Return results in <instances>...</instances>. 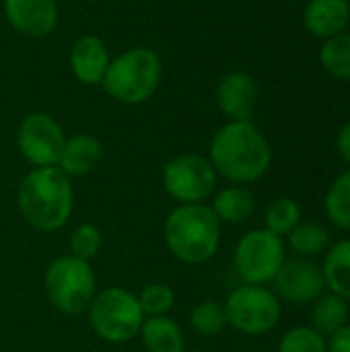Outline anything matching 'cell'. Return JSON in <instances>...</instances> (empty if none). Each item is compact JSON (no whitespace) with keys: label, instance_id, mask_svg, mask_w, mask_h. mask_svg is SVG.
Instances as JSON below:
<instances>
[{"label":"cell","instance_id":"obj_32","mask_svg":"<svg viewBox=\"0 0 350 352\" xmlns=\"http://www.w3.org/2000/svg\"><path fill=\"white\" fill-rule=\"evenodd\" d=\"M252 352H262V351H252Z\"/></svg>","mask_w":350,"mask_h":352},{"label":"cell","instance_id":"obj_2","mask_svg":"<svg viewBox=\"0 0 350 352\" xmlns=\"http://www.w3.org/2000/svg\"><path fill=\"white\" fill-rule=\"evenodd\" d=\"M17 208L23 221L39 233L64 229L74 210L72 179L54 167H33L19 184Z\"/></svg>","mask_w":350,"mask_h":352},{"label":"cell","instance_id":"obj_8","mask_svg":"<svg viewBox=\"0 0 350 352\" xmlns=\"http://www.w3.org/2000/svg\"><path fill=\"white\" fill-rule=\"evenodd\" d=\"M285 260V239L264 227L243 233L233 252V268L243 285H270Z\"/></svg>","mask_w":350,"mask_h":352},{"label":"cell","instance_id":"obj_16","mask_svg":"<svg viewBox=\"0 0 350 352\" xmlns=\"http://www.w3.org/2000/svg\"><path fill=\"white\" fill-rule=\"evenodd\" d=\"M350 0H309L303 8V27L318 39H328L347 31Z\"/></svg>","mask_w":350,"mask_h":352},{"label":"cell","instance_id":"obj_18","mask_svg":"<svg viewBox=\"0 0 350 352\" xmlns=\"http://www.w3.org/2000/svg\"><path fill=\"white\" fill-rule=\"evenodd\" d=\"M138 338L146 352H186L184 330L169 316L144 318Z\"/></svg>","mask_w":350,"mask_h":352},{"label":"cell","instance_id":"obj_7","mask_svg":"<svg viewBox=\"0 0 350 352\" xmlns=\"http://www.w3.org/2000/svg\"><path fill=\"white\" fill-rule=\"evenodd\" d=\"M227 324L243 336H264L272 332L281 318L283 305L272 289L262 285H241L223 301Z\"/></svg>","mask_w":350,"mask_h":352},{"label":"cell","instance_id":"obj_26","mask_svg":"<svg viewBox=\"0 0 350 352\" xmlns=\"http://www.w3.org/2000/svg\"><path fill=\"white\" fill-rule=\"evenodd\" d=\"M103 248V231L95 223H78L68 235V252L85 262L95 260Z\"/></svg>","mask_w":350,"mask_h":352},{"label":"cell","instance_id":"obj_17","mask_svg":"<svg viewBox=\"0 0 350 352\" xmlns=\"http://www.w3.org/2000/svg\"><path fill=\"white\" fill-rule=\"evenodd\" d=\"M208 206L212 208L221 225H245L256 214L258 202L248 186L229 184L212 194Z\"/></svg>","mask_w":350,"mask_h":352},{"label":"cell","instance_id":"obj_15","mask_svg":"<svg viewBox=\"0 0 350 352\" xmlns=\"http://www.w3.org/2000/svg\"><path fill=\"white\" fill-rule=\"evenodd\" d=\"M103 159V144L95 134L89 132H76L72 136H66V142L62 146L58 169L72 177H80L91 173Z\"/></svg>","mask_w":350,"mask_h":352},{"label":"cell","instance_id":"obj_21","mask_svg":"<svg viewBox=\"0 0 350 352\" xmlns=\"http://www.w3.org/2000/svg\"><path fill=\"white\" fill-rule=\"evenodd\" d=\"M285 239L293 254L299 258H316L324 254L332 243L330 231L316 221H301Z\"/></svg>","mask_w":350,"mask_h":352},{"label":"cell","instance_id":"obj_28","mask_svg":"<svg viewBox=\"0 0 350 352\" xmlns=\"http://www.w3.org/2000/svg\"><path fill=\"white\" fill-rule=\"evenodd\" d=\"M278 352H328V346L326 338L311 326H295L283 334Z\"/></svg>","mask_w":350,"mask_h":352},{"label":"cell","instance_id":"obj_5","mask_svg":"<svg viewBox=\"0 0 350 352\" xmlns=\"http://www.w3.org/2000/svg\"><path fill=\"white\" fill-rule=\"evenodd\" d=\"M97 291V276L91 262L70 254L52 260L43 272V293L50 305L64 316L87 314Z\"/></svg>","mask_w":350,"mask_h":352},{"label":"cell","instance_id":"obj_29","mask_svg":"<svg viewBox=\"0 0 350 352\" xmlns=\"http://www.w3.org/2000/svg\"><path fill=\"white\" fill-rule=\"evenodd\" d=\"M328 352H350V322L326 338Z\"/></svg>","mask_w":350,"mask_h":352},{"label":"cell","instance_id":"obj_24","mask_svg":"<svg viewBox=\"0 0 350 352\" xmlns=\"http://www.w3.org/2000/svg\"><path fill=\"white\" fill-rule=\"evenodd\" d=\"M320 64L330 76L350 80V31L324 39L320 47Z\"/></svg>","mask_w":350,"mask_h":352},{"label":"cell","instance_id":"obj_19","mask_svg":"<svg viewBox=\"0 0 350 352\" xmlns=\"http://www.w3.org/2000/svg\"><path fill=\"white\" fill-rule=\"evenodd\" d=\"M326 280V291L350 303V239L330 243L320 264Z\"/></svg>","mask_w":350,"mask_h":352},{"label":"cell","instance_id":"obj_11","mask_svg":"<svg viewBox=\"0 0 350 352\" xmlns=\"http://www.w3.org/2000/svg\"><path fill=\"white\" fill-rule=\"evenodd\" d=\"M274 295L281 301L293 305H314L326 293V280L322 266L314 258H291L285 260L283 268L270 283Z\"/></svg>","mask_w":350,"mask_h":352},{"label":"cell","instance_id":"obj_12","mask_svg":"<svg viewBox=\"0 0 350 352\" xmlns=\"http://www.w3.org/2000/svg\"><path fill=\"white\" fill-rule=\"evenodd\" d=\"M260 89L256 78L245 70H229L215 89V101L227 122H252L258 107Z\"/></svg>","mask_w":350,"mask_h":352},{"label":"cell","instance_id":"obj_23","mask_svg":"<svg viewBox=\"0 0 350 352\" xmlns=\"http://www.w3.org/2000/svg\"><path fill=\"white\" fill-rule=\"evenodd\" d=\"M188 324L192 328L194 334L204 336V338H212L225 332L227 324V314H225V305L223 301H215V299H204L200 303H196L190 309L188 316Z\"/></svg>","mask_w":350,"mask_h":352},{"label":"cell","instance_id":"obj_14","mask_svg":"<svg viewBox=\"0 0 350 352\" xmlns=\"http://www.w3.org/2000/svg\"><path fill=\"white\" fill-rule=\"evenodd\" d=\"M109 50L105 41L95 35V33H85L80 35L68 54V66L72 76L85 85V87H97L101 85L105 70L109 66Z\"/></svg>","mask_w":350,"mask_h":352},{"label":"cell","instance_id":"obj_3","mask_svg":"<svg viewBox=\"0 0 350 352\" xmlns=\"http://www.w3.org/2000/svg\"><path fill=\"white\" fill-rule=\"evenodd\" d=\"M221 227L208 204H177L163 223V241L177 262L202 266L221 248Z\"/></svg>","mask_w":350,"mask_h":352},{"label":"cell","instance_id":"obj_22","mask_svg":"<svg viewBox=\"0 0 350 352\" xmlns=\"http://www.w3.org/2000/svg\"><path fill=\"white\" fill-rule=\"evenodd\" d=\"M324 210L334 227L350 233V167L330 184L324 196Z\"/></svg>","mask_w":350,"mask_h":352},{"label":"cell","instance_id":"obj_31","mask_svg":"<svg viewBox=\"0 0 350 352\" xmlns=\"http://www.w3.org/2000/svg\"><path fill=\"white\" fill-rule=\"evenodd\" d=\"M196 352H210V351H196Z\"/></svg>","mask_w":350,"mask_h":352},{"label":"cell","instance_id":"obj_10","mask_svg":"<svg viewBox=\"0 0 350 352\" xmlns=\"http://www.w3.org/2000/svg\"><path fill=\"white\" fill-rule=\"evenodd\" d=\"M66 142L64 128L60 122L45 113H27L17 128V146L23 159L31 167H54L58 165L62 146Z\"/></svg>","mask_w":350,"mask_h":352},{"label":"cell","instance_id":"obj_25","mask_svg":"<svg viewBox=\"0 0 350 352\" xmlns=\"http://www.w3.org/2000/svg\"><path fill=\"white\" fill-rule=\"evenodd\" d=\"M303 221L301 214V206L297 200L293 198H276L266 206L264 212V229H268L270 233L278 235V237H287L299 223Z\"/></svg>","mask_w":350,"mask_h":352},{"label":"cell","instance_id":"obj_13","mask_svg":"<svg viewBox=\"0 0 350 352\" xmlns=\"http://www.w3.org/2000/svg\"><path fill=\"white\" fill-rule=\"evenodd\" d=\"M6 23L25 37L41 39L56 31L60 8L56 0H2Z\"/></svg>","mask_w":350,"mask_h":352},{"label":"cell","instance_id":"obj_27","mask_svg":"<svg viewBox=\"0 0 350 352\" xmlns=\"http://www.w3.org/2000/svg\"><path fill=\"white\" fill-rule=\"evenodd\" d=\"M140 309L144 318H157V316H169L175 307V291L165 283H151L146 285L138 295Z\"/></svg>","mask_w":350,"mask_h":352},{"label":"cell","instance_id":"obj_6","mask_svg":"<svg viewBox=\"0 0 350 352\" xmlns=\"http://www.w3.org/2000/svg\"><path fill=\"white\" fill-rule=\"evenodd\" d=\"M93 334L107 344H126L138 338L144 314L138 297L124 287L99 289L87 309Z\"/></svg>","mask_w":350,"mask_h":352},{"label":"cell","instance_id":"obj_30","mask_svg":"<svg viewBox=\"0 0 350 352\" xmlns=\"http://www.w3.org/2000/svg\"><path fill=\"white\" fill-rule=\"evenodd\" d=\"M336 151L340 159L350 167V122H347L336 134Z\"/></svg>","mask_w":350,"mask_h":352},{"label":"cell","instance_id":"obj_4","mask_svg":"<svg viewBox=\"0 0 350 352\" xmlns=\"http://www.w3.org/2000/svg\"><path fill=\"white\" fill-rule=\"evenodd\" d=\"M161 78V56L146 45H136L109 60L101 87L118 103L140 105L157 93Z\"/></svg>","mask_w":350,"mask_h":352},{"label":"cell","instance_id":"obj_1","mask_svg":"<svg viewBox=\"0 0 350 352\" xmlns=\"http://www.w3.org/2000/svg\"><path fill=\"white\" fill-rule=\"evenodd\" d=\"M208 161L219 177L250 186L268 173L272 146L254 122H227L212 134Z\"/></svg>","mask_w":350,"mask_h":352},{"label":"cell","instance_id":"obj_9","mask_svg":"<svg viewBox=\"0 0 350 352\" xmlns=\"http://www.w3.org/2000/svg\"><path fill=\"white\" fill-rule=\"evenodd\" d=\"M161 182L165 194L177 204H206L217 192L219 175L208 157L184 153L163 165Z\"/></svg>","mask_w":350,"mask_h":352},{"label":"cell","instance_id":"obj_20","mask_svg":"<svg viewBox=\"0 0 350 352\" xmlns=\"http://www.w3.org/2000/svg\"><path fill=\"white\" fill-rule=\"evenodd\" d=\"M350 305L334 293H324L311 309V328L324 338L332 336L336 330L349 324Z\"/></svg>","mask_w":350,"mask_h":352}]
</instances>
